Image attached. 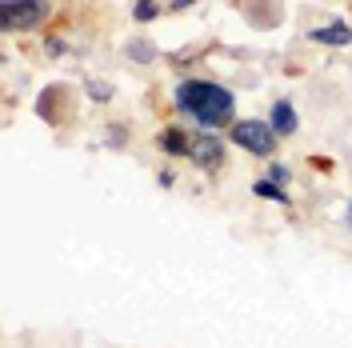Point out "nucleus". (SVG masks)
<instances>
[{"label":"nucleus","mask_w":352,"mask_h":348,"mask_svg":"<svg viewBox=\"0 0 352 348\" xmlns=\"http://www.w3.org/2000/svg\"><path fill=\"white\" fill-rule=\"evenodd\" d=\"M176 112L192 116L200 132H220L236 124V96H232V88L217 85V80L184 76L176 85Z\"/></svg>","instance_id":"obj_1"},{"label":"nucleus","mask_w":352,"mask_h":348,"mask_svg":"<svg viewBox=\"0 0 352 348\" xmlns=\"http://www.w3.org/2000/svg\"><path fill=\"white\" fill-rule=\"evenodd\" d=\"M228 140L236 144V149H244V153L252 156H276V144H280V136L272 132V124L268 120H236L232 129H228Z\"/></svg>","instance_id":"obj_2"},{"label":"nucleus","mask_w":352,"mask_h":348,"mask_svg":"<svg viewBox=\"0 0 352 348\" xmlns=\"http://www.w3.org/2000/svg\"><path fill=\"white\" fill-rule=\"evenodd\" d=\"M52 17V4L44 0H0V28L4 32H16V28H36Z\"/></svg>","instance_id":"obj_3"},{"label":"nucleus","mask_w":352,"mask_h":348,"mask_svg":"<svg viewBox=\"0 0 352 348\" xmlns=\"http://www.w3.org/2000/svg\"><path fill=\"white\" fill-rule=\"evenodd\" d=\"M188 160H192L197 168H204V173L224 168V140H220V132H192Z\"/></svg>","instance_id":"obj_4"},{"label":"nucleus","mask_w":352,"mask_h":348,"mask_svg":"<svg viewBox=\"0 0 352 348\" xmlns=\"http://www.w3.org/2000/svg\"><path fill=\"white\" fill-rule=\"evenodd\" d=\"M308 36H312V44H324V48H349L352 28H349V21H329V24H320V28H312Z\"/></svg>","instance_id":"obj_5"},{"label":"nucleus","mask_w":352,"mask_h":348,"mask_svg":"<svg viewBox=\"0 0 352 348\" xmlns=\"http://www.w3.org/2000/svg\"><path fill=\"white\" fill-rule=\"evenodd\" d=\"M268 124H272L276 136H292V132L300 129V116H296V109H292V100H276L272 112H268Z\"/></svg>","instance_id":"obj_6"},{"label":"nucleus","mask_w":352,"mask_h":348,"mask_svg":"<svg viewBox=\"0 0 352 348\" xmlns=\"http://www.w3.org/2000/svg\"><path fill=\"white\" fill-rule=\"evenodd\" d=\"M156 144H160V153L164 156H188V149H192V132L184 129H164L160 136H156Z\"/></svg>","instance_id":"obj_7"},{"label":"nucleus","mask_w":352,"mask_h":348,"mask_svg":"<svg viewBox=\"0 0 352 348\" xmlns=\"http://www.w3.org/2000/svg\"><path fill=\"white\" fill-rule=\"evenodd\" d=\"M124 56L136 61V65H153L156 61V44L144 41V36H132V41H124Z\"/></svg>","instance_id":"obj_8"},{"label":"nucleus","mask_w":352,"mask_h":348,"mask_svg":"<svg viewBox=\"0 0 352 348\" xmlns=\"http://www.w3.org/2000/svg\"><path fill=\"white\" fill-rule=\"evenodd\" d=\"M252 193H256V196H264V200H272V204H292L285 188H280V184H272L268 176H261V180H252Z\"/></svg>","instance_id":"obj_9"},{"label":"nucleus","mask_w":352,"mask_h":348,"mask_svg":"<svg viewBox=\"0 0 352 348\" xmlns=\"http://www.w3.org/2000/svg\"><path fill=\"white\" fill-rule=\"evenodd\" d=\"M85 92L96 100V105H109L112 96H116V88H112L109 80H100V76H88V80H85Z\"/></svg>","instance_id":"obj_10"},{"label":"nucleus","mask_w":352,"mask_h":348,"mask_svg":"<svg viewBox=\"0 0 352 348\" xmlns=\"http://www.w3.org/2000/svg\"><path fill=\"white\" fill-rule=\"evenodd\" d=\"M160 12H164V4H153V0H140V4H132V21H136V24L156 21Z\"/></svg>","instance_id":"obj_11"},{"label":"nucleus","mask_w":352,"mask_h":348,"mask_svg":"<svg viewBox=\"0 0 352 348\" xmlns=\"http://www.w3.org/2000/svg\"><path fill=\"white\" fill-rule=\"evenodd\" d=\"M268 180H272V184H280V188H285L288 180H292V168H288V164H268Z\"/></svg>","instance_id":"obj_12"},{"label":"nucleus","mask_w":352,"mask_h":348,"mask_svg":"<svg viewBox=\"0 0 352 348\" xmlns=\"http://www.w3.org/2000/svg\"><path fill=\"white\" fill-rule=\"evenodd\" d=\"M44 52H48V56H65L68 41H65V36H48V41H44Z\"/></svg>","instance_id":"obj_13"},{"label":"nucleus","mask_w":352,"mask_h":348,"mask_svg":"<svg viewBox=\"0 0 352 348\" xmlns=\"http://www.w3.org/2000/svg\"><path fill=\"white\" fill-rule=\"evenodd\" d=\"M160 184H164V188H173V184H176V173H173V168H160Z\"/></svg>","instance_id":"obj_14"},{"label":"nucleus","mask_w":352,"mask_h":348,"mask_svg":"<svg viewBox=\"0 0 352 348\" xmlns=\"http://www.w3.org/2000/svg\"><path fill=\"white\" fill-rule=\"evenodd\" d=\"M344 220H349V228H352V200H349V208H344Z\"/></svg>","instance_id":"obj_15"}]
</instances>
